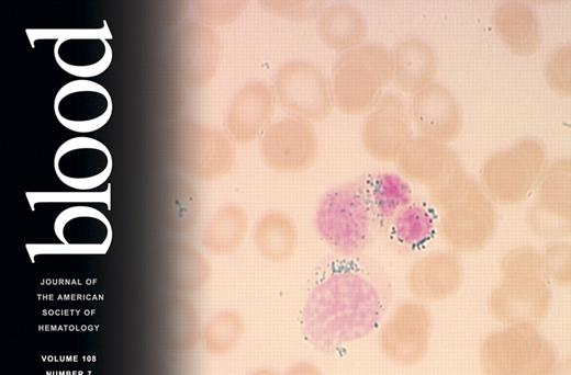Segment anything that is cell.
I'll return each instance as SVG.
<instances>
[{
  "label": "cell",
  "instance_id": "1",
  "mask_svg": "<svg viewBox=\"0 0 571 375\" xmlns=\"http://www.w3.org/2000/svg\"><path fill=\"white\" fill-rule=\"evenodd\" d=\"M344 259L320 277L302 310V333L323 353L369 336L381 325L388 307L382 282L354 258Z\"/></svg>",
  "mask_w": 571,
  "mask_h": 375
},
{
  "label": "cell",
  "instance_id": "2",
  "mask_svg": "<svg viewBox=\"0 0 571 375\" xmlns=\"http://www.w3.org/2000/svg\"><path fill=\"white\" fill-rule=\"evenodd\" d=\"M428 201L449 250L474 253L492 240L497 225L494 203L460 162L428 186Z\"/></svg>",
  "mask_w": 571,
  "mask_h": 375
},
{
  "label": "cell",
  "instance_id": "3",
  "mask_svg": "<svg viewBox=\"0 0 571 375\" xmlns=\"http://www.w3.org/2000/svg\"><path fill=\"white\" fill-rule=\"evenodd\" d=\"M499 282L488 298V310L502 325H538L549 314L551 284L547 280L541 252L530 245L507 250L499 264Z\"/></svg>",
  "mask_w": 571,
  "mask_h": 375
},
{
  "label": "cell",
  "instance_id": "4",
  "mask_svg": "<svg viewBox=\"0 0 571 375\" xmlns=\"http://www.w3.org/2000/svg\"><path fill=\"white\" fill-rule=\"evenodd\" d=\"M315 229L327 247L343 258H355L369 245L376 224L366 179L343 183L320 200Z\"/></svg>",
  "mask_w": 571,
  "mask_h": 375
},
{
  "label": "cell",
  "instance_id": "5",
  "mask_svg": "<svg viewBox=\"0 0 571 375\" xmlns=\"http://www.w3.org/2000/svg\"><path fill=\"white\" fill-rule=\"evenodd\" d=\"M391 81L390 50L362 43L339 53L329 76L334 107L348 115L367 113Z\"/></svg>",
  "mask_w": 571,
  "mask_h": 375
},
{
  "label": "cell",
  "instance_id": "6",
  "mask_svg": "<svg viewBox=\"0 0 571 375\" xmlns=\"http://www.w3.org/2000/svg\"><path fill=\"white\" fill-rule=\"evenodd\" d=\"M483 375H559L552 343L536 325H503L489 332L480 345Z\"/></svg>",
  "mask_w": 571,
  "mask_h": 375
},
{
  "label": "cell",
  "instance_id": "7",
  "mask_svg": "<svg viewBox=\"0 0 571 375\" xmlns=\"http://www.w3.org/2000/svg\"><path fill=\"white\" fill-rule=\"evenodd\" d=\"M547 163L541 141L524 137L486 157L478 181L494 204L517 205L534 192Z\"/></svg>",
  "mask_w": 571,
  "mask_h": 375
},
{
  "label": "cell",
  "instance_id": "8",
  "mask_svg": "<svg viewBox=\"0 0 571 375\" xmlns=\"http://www.w3.org/2000/svg\"><path fill=\"white\" fill-rule=\"evenodd\" d=\"M271 88L288 115L309 122L327 117L333 109L329 77L309 59H290L275 71Z\"/></svg>",
  "mask_w": 571,
  "mask_h": 375
},
{
  "label": "cell",
  "instance_id": "9",
  "mask_svg": "<svg viewBox=\"0 0 571 375\" xmlns=\"http://www.w3.org/2000/svg\"><path fill=\"white\" fill-rule=\"evenodd\" d=\"M26 35L34 47L38 39H55L54 57L67 73L79 79L93 78L111 65L112 38L107 21L100 29H27Z\"/></svg>",
  "mask_w": 571,
  "mask_h": 375
},
{
  "label": "cell",
  "instance_id": "10",
  "mask_svg": "<svg viewBox=\"0 0 571 375\" xmlns=\"http://www.w3.org/2000/svg\"><path fill=\"white\" fill-rule=\"evenodd\" d=\"M378 345L385 359L400 366H412L426 355L433 330V316L426 304L403 300L381 322Z\"/></svg>",
  "mask_w": 571,
  "mask_h": 375
},
{
  "label": "cell",
  "instance_id": "11",
  "mask_svg": "<svg viewBox=\"0 0 571 375\" xmlns=\"http://www.w3.org/2000/svg\"><path fill=\"white\" fill-rule=\"evenodd\" d=\"M535 200L526 216L529 229L545 238L570 235L571 161L570 157L551 160L535 186Z\"/></svg>",
  "mask_w": 571,
  "mask_h": 375
},
{
  "label": "cell",
  "instance_id": "12",
  "mask_svg": "<svg viewBox=\"0 0 571 375\" xmlns=\"http://www.w3.org/2000/svg\"><path fill=\"white\" fill-rule=\"evenodd\" d=\"M259 150L270 170L300 173L314 164L318 139L312 122L287 114L268 126L259 138Z\"/></svg>",
  "mask_w": 571,
  "mask_h": 375
},
{
  "label": "cell",
  "instance_id": "13",
  "mask_svg": "<svg viewBox=\"0 0 571 375\" xmlns=\"http://www.w3.org/2000/svg\"><path fill=\"white\" fill-rule=\"evenodd\" d=\"M360 138L367 154L381 162H394L412 138L408 104L396 92H384L366 113Z\"/></svg>",
  "mask_w": 571,
  "mask_h": 375
},
{
  "label": "cell",
  "instance_id": "14",
  "mask_svg": "<svg viewBox=\"0 0 571 375\" xmlns=\"http://www.w3.org/2000/svg\"><path fill=\"white\" fill-rule=\"evenodd\" d=\"M112 98L100 83L90 79H75L65 83L54 99L57 121L67 129L91 133L111 118Z\"/></svg>",
  "mask_w": 571,
  "mask_h": 375
},
{
  "label": "cell",
  "instance_id": "15",
  "mask_svg": "<svg viewBox=\"0 0 571 375\" xmlns=\"http://www.w3.org/2000/svg\"><path fill=\"white\" fill-rule=\"evenodd\" d=\"M113 168L112 155L100 140L78 136L64 141L54 156V170L67 186L88 191L104 183Z\"/></svg>",
  "mask_w": 571,
  "mask_h": 375
},
{
  "label": "cell",
  "instance_id": "16",
  "mask_svg": "<svg viewBox=\"0 0 571 375\" xmlns=\"http://www.w3.org/2000/svg\"><path fill=\"white\" fill-rule=\"evenodd\" d=\"M408 110L417 135L448 144L457 139L462 130L460 102L441 82L434 81L412 94Z\"/></svg>",
  "mask_w": 571,
  "mask_h": 375
},
{
  "label": "cell",
  "instance_id": "17",
  "mask_svg": "<svg viewBox=\"0 0 571 375\" xmlns=\"http://www.w3.org/2000/svg\"><path fill=\"white\" fill-rule=\"evenodd\" d=\"M411 295L424 304L452 297L463 282V266L458 254L449 249L434 250L416 258L406 271Z\"/></svg>",
  "mask_w": 571,
  "mask_h": 375
},
{
  "label": "cell",
  "instance_id": "18",
  "mask_svg": "<svg viewBox=\"0 0 571 375\" xmlns=\"http://www.w3.org/2000/svg\"><path fill=\"white\" fill-rule=\"evenodd\" d=\"M54 231L70 252L103 254L112 242V227L100 211L90 206H71L55 219Z\"/></svg>",
  "mask_w": 571,
  "mask_h": 375
},
{
  "label": "cell",
  "instance_id": "19",
  "mask_svg": "<svg viewBox=\"0 0 571 375\" xmlns=\"http://www.w3.org/2000/svg\"><path fill=\"white\" fill-rule=\"evenodd\" d=\"M493 30L508 50L520 57L535 55L542 43L541 22L526 1L505 0L493 9Z\"/></svg>",
  "mask_w": 571,
  "mask_h": 375
},
{
  "label": "cell",
  "instance_id": "20",
  "mask_svg": "<svg viewBox=\"0 0 571 375\" xmlns=\"http://www.w3.org/2000/svg\"><path fill=\"white\" fill-rule=\"evenodd\" d=\"M398 173L410 183L430 186L459 163L448 144L422 136H412L395 159Z\"/></svg>",
  "mask_w": 571,
  "mask_h": 375
},
{
  "label": "cell",
  "instance_id": "21",
  "mask_svg": "<svg viewBox=\"0 0 571 375\" xmlns=\"http://www.w3.org/2000/svg\"><path fill=\"white\" fill-rule=\"evenodd\" d=\"M391 81L404 93L414 94L435 81L438 56L435 48L417 36L402 38L390 50Z\"/></svg>",
  "mask_w": 571,
  "mask_h": 375
},
{
  "label": "cell",
  "instance_id": "22",
  "mask_svg": "<svg viewBox=\"0 0 571 375\" xmlns=\"http://www.w3.org/2000/svg\"><path fill=\"white\" fill-rule=\"evenodd\" d=\"M278 103L270 84L254 81L236 96L229 116L233 135L240 140L260 138L273 122Z\"/></svg>",
  "mask_w": 571,
  "mask_h": 375
},
{
  "label": "cell",
  "instance_id": "23",
  "mask_svg": "<svg viewBox=\"0 0 571 375\" xmlns=\"http://www.w3.org/2000/svg\"><path fill=\"white\" fill-rule=\"evenodd\" d=\"M316 31L325 46L343 53L365 43L368 22L357 5L336 2L324 7L316 16Z\"/></svg>",
  "mask_w": 571,
  "mask_h": 375
},
{
  "label": "cell",
  "instance_id": "24",
  "mask_svg": "<svg viewBox=\"0 0 571 375\" xmlns=\"http://www.w3.org/2000/svg\"><path fill=\"white\" fill-rule=\"evenodd\" d=\"M257 252L267 261L281 263L289 260L299 245V229L294 219L283 211L262 214L253 231Z\"/></svg>",
  "mask_w": 571,
  "mask_h": 375
},
{
  "label": "cell",
  "instance_id": "25",
  "mask_svg": "<svg viewBox=\"0 0 571 375\" xmlns=\"http://www.w3.org/2000/svg\"><path fill=\"white\" fill-rule=\"evenodd\" d=\"M392 240L401 248L419 250L437 232V215L430 204L413 200L388 224Z\"/></svg>",
  "mask_w": 571,
  "mask_h": 375
},
{
  "label": "cell",
  "instance_id": "26",
  "mask_svg": "<svg viewBox=\"0 0 571 375\" xmlns=\"http://www.w3.org/2000/svg\"><path fill=\"white\" fill-rule=\"evenodd\" d=\"M366 190L376 223L389 224L413 198L408 181L398 172H380L366 179Z\"/></svg>",
  "mask_w": 571,
  "mask_h": 375
},
{
  "label": "cell",
  "instance_id": "27",
  "mask_svg": "<svg viewBox=\"0 0 571 375\" xmlns=\"http://www.w3.org/2000/svg\"><path fill=\"white\" fill-rule=\"evenodd\" d=\"M248 230V217L238 206L220 209L208 225L203 242L214 254L233 252L244 240Z\"/></svg>",
  "mask_w": 571,
  "mask_h": 375
},
{
  "label": "cell",
  "instance_id": "28",
  "mask_svg": "<svg viewBox=\"0 0 571 375\" xmlns=\"http://www.w3.org/2000/svg\"><path fill=\"white\" fill-rule=\"evenodd\" d=\"M245 329L242 315L233 309L214 314L200 332L203 349L215 356L231 353L240 341Z\"/></svg>",
  "mask_w": 571,
  "mask_h": 375
},
{
  "label": "cell",
  "instance_id": "29",
  "mask_svg": "<svg viewBox=\"0 0 571 375\" xmlns=\"http://www.w3.org/2000/svg\"><path fill=\"white\" fill-rule=\"evenodd\" d=\"M542 75L550 90L569 98L571 94V47L569 43L555 47L546 56Z\"/></svg>",
  "mask_w": 571,
  "mask_h": 375
},
{
  "label": "cell",
  "instance_id": "30",
  "mask_svg": "<svg viewBox=\"0 0 571 375\" xmlns=\"http://www.w3.org/2000/svg\"><path fill=\"white\" fill-rule=\"evenodd\" d=\"M540 252L544 272L549 283L560 287L570 286V242L566 240H553Z\"/></svg>",
  "mask_w": 571,
  "mask_h": 375
},
{
  "label": "cell",
  "instance_id": "31",
  "mask_svg": "<svg viewBox=\"0 0 571 375\" xmlns=\"http://www.w3.org/2000/svg\"><path fill=\"white\" fill-rule=\"evenodd\" d=\"M270 13L290 20H305L318 15L323 10L321 1H267Z\"/></svg>",
  "mask_w": 571,
  "mask_h": 375
},
{
  "label": "cell",
  "instance_id": "32",
  "mask_svg": "<svg viewBox=\"0 0 571 375\" xmlns=\"http://www.w3.org/2000/svg\"><path fill=\"white\" fill-rule=\"evenodd\" d=\"M283 375H323V373L310 361H298L290 365Z\"/></svg>",
  "mask_w": 571,
  "mask_h": 375
},
{
  "label": "cell",
  "instance_id": "33",
  "mask_svg": "<svg viewBox=\"0 0 571 375\" xmlns=\"http://www.w3.org/2000/svg\"><path fill=\"white\" fill-rule=\"evenodd\" d=\"M249 375H281L272 368L259 367L254 370Z\"/></svg>",
  "mask_w": 571,
  "mask_h": 375
}]
</instances>
